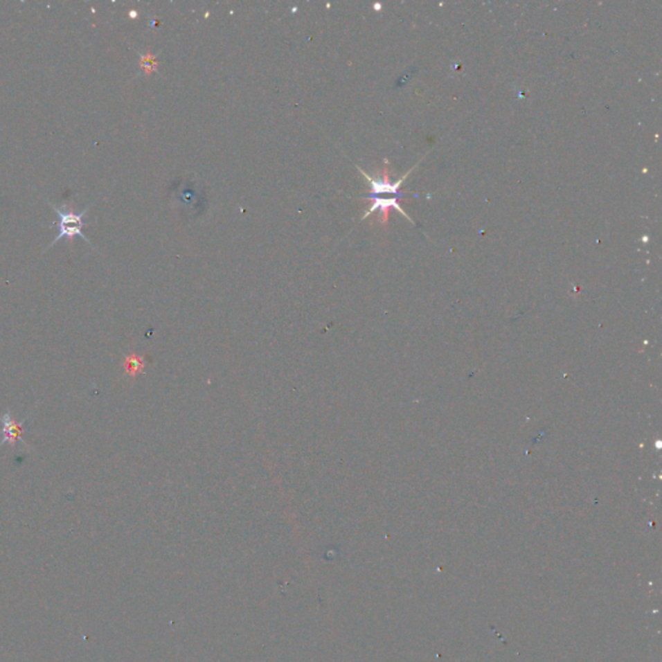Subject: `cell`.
<instances>
[{
    "mask_svg": "<svg viewBox=\"0 0 662 662\" xmlns=\"http://www.w3.org/2000/svg\"><path fill=\"white\" fill-rule=\"evenodd\" d=\"M417 166H414L413 168H410L409 171L402 176L401 179H399L397 181H391L390 174H388V168L384 167L382 175L377 176V177H373V176L366 174L364 170H361L360 167H357L360 170L361 174L362 176L366 179V181L370 184V193L366 195V197H362L365 199H369V198H374V197H380V195H392V197H397V198H401L404 197L405 193L401 192V186L404 184V181L408 179V176L411 174V171L415 168Z\"/></svg>",
    "mask_w": 662,
    "mask_h": 662,
    "instance_id": "1",
    "label": "cell"
},
{
    "mask_svg": "<svg viewBox=\"0 0 662 662\" xmlns=\"http://www.w3.org/2000/svg\"><path fill=\"white\" fill-rule=\"evenodd\" d=\"M143 368V364L141 361L137 360L136 357L131 356V357H127L126 359V370L131 374V375H135L136 373L141 370Z\"/></svg>",
    "mask_w": 662,
    "mask_h": 662,
    "instance_id": "4",
    "label": "cell"
},
{
    "mask_svg": "<svg viewBox=\"0 0 662 662\" xmlns=\"http://www.w3.org/2000/svg\"><path fill=\"white\" fill-rule=\"evenodd\" d=\"M51 206L59 215V223H57L59 234H57V237L55 238L52 244H57L60 240H62V238H70L71 240L74 237H79V238L84 240L86 242H89L86 234L83 233V226L86 225V223L83 222V217L88 213V207L84 211H82L79 214H74V213H65L57 206L52 205V204H51Z\"/></svg>",
    "mask_w": 662,
    "mask_h": 662,
    "instance_id": "2",
    "label": "cell"
},
{
    "mask_svg": "<svg viewBox=\"0 0 662 662\" xmlns=\"http://www.w3.org/2000/svg\"><path fill=\"white\" fill-rule=\"evenodd\" d=\"M0 423H1V441H0V447H4V445H10L12 448L16 447V442L17 441H21L20 438H22V435L25 432V424L28 423V420H22V422H16L10 411H6L1 417H0Z\"/></svg>",
    "mask_w": 662,
    "mask_h": 662,
    "instance_id": "3",
    "label": "cell"
}]
</instances>
